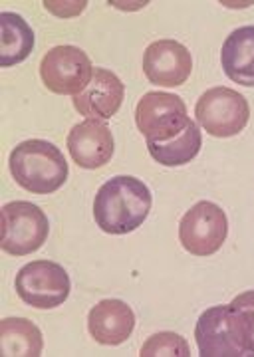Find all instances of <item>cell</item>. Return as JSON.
<instances>
[{"mask_svg":"<svg viewBox=\"0 0 254 357\" xmlns=\"http://www.w3.org/2000/svg\"><path fill=\"white\" fill-rule=\"evenodd\" d=\"M151 204V191L143 181L119 175L100 187L94 201V218L107 234H129L149 217Z\"/></svg>","mask_w":254,"mask_h":357,"instance_id":"6da1fadb","label":"cell"},{"mask_svg":"<svg viewBox=\"0 0 254 357\" xmlns=\"http://www.w3.org/2000/svg\"><path fill=\"white\" fill-rule=\"evenodd\" d=\"M8 167L14 181L34 195H50L62 189L70 173L62 151L44 139L18 143L8 157Z\"/></svg>","mask_w":254,"mask_h":357,"instance_id":"7a4b0ae2","label":"cell"},{"mask_svg":"<svg viewBox=\"0 0 254 357\" xmlns=\"http://www.w3.org/2000/svg\"><path fill=\"white\" fill-rule=\"evenodd\" d=\"M50 232L44 211L28 201H14L0 211V246L6 255L28 256L42 248Z\"/></svg>","mask_w":254,"mask_h":357,"instance_id":"3957f363","label":"cell"},{"mask_svg":"<svg viewBox=\"0 0 254 357\" xmlns=\"http://www.w3.org/2000/svg\"><path fill=\"white\" fill-rule=\"evenodd\" d=\"M185 102L165 91H149L137 103L135 123L147 143H167L175 139L189 126Z\"/></svg>","mask_w":254,"mask_h":357,"instance_id":"277c9868","label":"cell"},{"mask_svg":"<svg viewBox=\"0 0 254 357\" xmlns=\"http://www.w3.org/2000/svg\"><path fill=\"white\" fill-rule=\"evenodd\" d=\"M195 342L203 357H254L229 306L209 307L195 326Z\"/></svg>","mask_w":254,"mask_h":357,"instance_id":"5b68a950","label":"cell"},{"mask_svg":"<svg viewBox=\"0 0 254 357\" xmlns=\"http://www.w3.org/2000/svg\"><path fill=\"white\" fill-rule=\"evenodd\" d=\"M197 121L213 137H232L246 128L251 107L246 98L234 89L218 86L204 91L195 107Z\"/></svg>","mask_w":254,"mask_h":357,"instance_id":"8992f818","label":"cell"},{"mask_svg":"<svg viewBox=\"0 0 254 357\" xmlns=\"http://www.w3.org/2000/svg\"><path fill=\"white\" fill-rule=\"evenodd\" d=\"M70 276L66 268L50 260H34L20 268L16 276V292L22 302L36 310L62 306L70 296Z\"/></svg>","mask_w":254,"mask_h":357,"instance_id":"52a82bcc","label":"cell"},{"mask_svg":"<svg viewBox=\"0 0 254 357\" xmlns=\"http://www.w3.org/2000/svg\"><path fill=\"white\" fill-rule=\"evenodd\" d=\"M229 234L225 211L215 203L193 204L179 222V241L193 256H211L221 250Z\"/></svg>","mask_w":254,"mask_h":357,"instance_id":"ba28073f","label":"cell"},{"mask_svg":"<svg viewBox=\"0 0 254 357\" xmlns=\"http://www.w3.org/2000/svg\"><path fill=\"white\" fill-rule=\"evenodd\" d=\"M94 68L88 54L77 46H56L40 62L44 86L58 96H77L88 88Z\"/></svg>","mask_w":254,"mask_h":357,"instance_id":"9c48e42d","label":"cell"},{"mask_svg":"<svg viewBox=\"0 0 254 357\" xmlns=\"http://www.w3.org/2000/svg\"><path fill=\"white\" fill-rule=\"evenodd\" d=\"M143 72L155 86H163V88L183 86L193 72L190 52L177 40H157L145 50Z\"/></svg>","mask_w":254,"mask_h":357,"instance_id":"30bf717a","label":"cell"},{"mask_svg":"<svg viewBox=\"0 0 254 357\" xmlns=\"http://www.w3.org/2000/svg\"><path fill=\"white\" fill-rule=\"evenodd\" d=\"M114 149V133L102 119H86L76 123L68 135V151L82 169H98L110 163Z\"/></svg>","mask_w":254,"mask_h":357,"instance_id":"8fae6325","label":"cell"},{"mask_svg":"<svg viewBox=\"0 0 254 357\" xmlns=\"http://www.w3.org/2000/svg\"><path fill=\"white\" fill-rule=\"evenodd\" d=\"M126 96V86L114 72L105 68H94L88 88L74 96V107L88 119H112Z\"/></svg>","mask_w":254,"mask_h":357,"instance_id":"7c38bea8","label":"cell"},{"mask_svg":"<svg viewBox=\"0 0 254 357\" xmlns=\"http://www.w3.org/2000/svg\"><path fill=\"white\" fill-rule=\"evenodd\" d=\"M88 330L98 344H124L135 330V314L121 300H102L89 310Z\"/></svg>","mask_w":254,"mask_h":357,"instance_id":"4fadbf2b","label":"cell"},{"mask_svg":"<svg viewBox=\"0 0 254 357\" xmlns=\"http://www.w3.org/2000/svg\"><path fill=\"white\" fill-rule=\"evenodd\" d=\"M221 62L229 79L254 88V26H242L230 32L223 44Z\"/></svg>","mask_w":254,"mask_h":357,"instance_id":"5bb4252c","label":"cell"},{"mask_svg":"<svg viewBox=\"0 0 254 357\" xmlns=\"http://www.w3.org/2000/svg\"><path fill=\"white\" fill-rule=\"evenodd\" d=\"M34 30L16 13L0 14V62L2 68L24 62L34 50Z\"/></svg>","mask_w":254,"mask_h":357,"instance_id":"9a60e30c","label":"cell"},{"mask_svg":"<svg viewBox=\"0 0 254 357\" xmlns=\"http://www.w3.org/2000/svg\"><path fill=\"white\" fill-rule=\"evenodd\" d=\"M0 345L2 356L38 357L44 347L42 332L30 319L4 318L0 321Z\"/></svg>","mask_w":254,"mask_h":357,"instance_id":"2e32d148","label":"cell"},{"mask_svg":"<svg viewBox=\"0 0 254 357\" xmlns=\"http://www.w3.org/2000/svg\"><path fill=\"white\" fill-rule=\"evenodd\" d=\"M201 145H203V137L199 126L190 119L189 126L175 139L167 143H147V149L157 163L165 167H179L190 163L201 151Z\"/></svg>","mask_w":254,"mask_h":357,"instance_id":"e0dca14e","label":"cell"},{"mask_svg":"<svg viewBox=\"0 0 254 357\" xmlns=\"http://www.w3.org/2000/svg\"><path fill=\"white\" fill-rule=\"evenodd\" d=\"M141 357H189L190 349L183 335L173 332L153 333L141 347Z\"/></svg>","mask_w":254,"mask_h":357,"instance_id":"ac0fdd59","label":"cell"},{"mask_svg":"<svg viewBox=\"0 0 254 357\" xmlns=\"http://www.w3.org/2000/svg\"><path fill=\"white\" fill-rule=\"evenodd\" d=\"M230 307L234 312V318H237L244 342L254 351V290L237 296L230 302Z\"/></svg>","mask_w":254,"mask_h":357,"instance_id":"d6986e66","label":"cell"},{"mask_svg":"<svg viewBox=\"0 0 254 357\" xmlns=\"http://www.w3.org/2000/svg\"><path fill=\"white\" fill-rule=\"evenodd\" d=\"M44 4H46V8H48L50 13L56 14V16H60V18L66 16V18H68V16H76V14L82 13V10L86 8V4H88V2H84V0H82L77 6H74V8H70V6H68V4H72V2H50V0H46Z\"/></svg>","mask_w":254,"mask_h":357,"instance_id":"ffe728a7","label":"cell"}]
</instances>
